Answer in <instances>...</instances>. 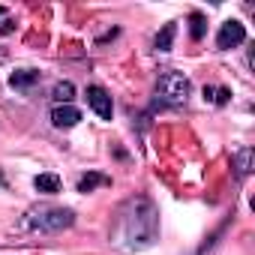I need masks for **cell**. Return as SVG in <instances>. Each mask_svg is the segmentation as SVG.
I'll return each instance as SVG.
<instances>
[{
  "instance_id": "8992f818",
  "label": "cell",
  "mask_w": 255,
  "mask_h": 255,
  "mask_svg": "<svg viewBox=\"0 0 255 255\" xmlns=\"http://www.w3.org/2000/svg\"><path fill=\"white\" fill-rule=\"evenodd\" d=\"M51 123L57 129H72V126L81 123V111L75 105H54L51 108Z\"/></svg>"
},
{
  "instance_id": "3957f363",
  "label": "cell",
  "mask_w": 255,
  "mask_h": 255,
  "mask_svg": "<svg viewBox=\"0 0 255 255\" xmlns=\"http://www.w3.org/2000/svg\"><path fill=\"white\" fill-rule=\"evenodd\" d=\"M189 78L177 69H162L159 78H156V102L162 105H183L189 99Z\"/></svg>"
},
{
  "instance_id": "277c9868",
  "label": "cell",
  "mask_w": 255,
  "mask_h": 255,
  "mask_svg": "<svg viewBox=\"0 0 255 255\" xmlns=\"http://www.w3.org/2000/svg\"><path fill=\"white\" fill-rule=\"evenodd\" d=\"M243 42H246V27H243L237 18H228V21L219 27V33H216V48H219V51L237 48V45H243Z\"/></svg>"
},
{
  "instance_id": "5b68a950",
  "label": "cell",
  "mask_w": 255,
  "mask_h": 255,
  "mask_svg": "<svg viewBox=\"0 0 255 255\" xmlns=\"http://www.w3.org/2000/svg\"><path fill=\"white\" fill-rule=\"evenodd\" d=\"M84 96H87V105H90V111H93L99 120H111V114H114V102H111L108 90H102L99 84H90Z\"/></svg>"
},
{
  "instance_id": "7c38bea8",
  "label": "cell",
  "mask_w": 255,
  "mask_h": 255,
  "mask_svg": "<svg viewBox=\"0 0 255 255\" xmlns=\"http://www.w3.org/2000/svg\"><path fill=\"white\" fill-rule=\"evenodd\" d=\"M234 168H237L240 177H246V174L252 171V147H240V150L234 153Z\"/></svg>"
},
{
  "instance_id": "6da1fadb",
  "label": "cell",
  "mask_w": 255,
  "mask_h": 255,
  "mask_svg": "<svg viewBox=\"0 0 255 255\" xmlns=\"http://www.w3.org/2000/svg\"><path fill=\"white\" fill-rule=\"evenodd\" d=\"M108 240L123 255L150 249L159 240V207H156V201L144 192H135L126 201H120V207L111 216Z\"/></svg>"
},
{
  "instance_id": "9a60e30c",
  "label": "cell",
  "mask_w": 255,
  "mask_h": 255,
  "mask_svg": "<svg viewBox=\"0 0 255 255\" xmlns=\"http://www.w3.org/2000/svg\"><path fill=\"white\" fill-rule=\"evenodd\" d=\"M15 30V24H12V15H9V9L6 6H0V33H12Z\"/></svg>"
},
{
  "instance_id": "9c48e42d",
  "label": "cell",
  "mask_w": 255,
  "mask_h": 255,
  "mask_svg": "<svg viewBox=\"0 0 255 255\" xmlns=\"http://www.w3.org/2000/svg\"><path fill=\"white\" fill-rule=\"evenodd\" d=\"M174 36H177V24L174 21H168L159 33H156V39H153V48L156 51H171V45H174Z\"/></svg>"
},
{
  "instance_id": "ba28073f",
  "label": "cell",
  "mask_w": 255,
  "mask_h": 255,
  "mask_svg": "<svg viewBox=\"0 0 255 255\" xmlns=\"http://www.w3.org/2000/svg\"><path fill=\"white\" fill-rule=\"evenodd\" d=\"M108 183H111V177H108V174H99V171H87V174H81V177H78L75 189L87 195V192H93L96 186H108Z\"/></svg>"
},
{
  "instance_id": "2e32d148",
  "label": "cell",
  "mask_w": 255,
  "mask_h": 255,
  "mask_svg": "<svg viewBox=\"0 0 255 255\" xmlns=\"http://www.w3.org/2000/svg\"><path fill=\"white\" fill-rule=\"evenodd\" d=\"M0 57H3V54H0Z\"/></svg>"
},
{
  "instance_id": "52a82bcc",
  "label": "cell",
  "mask_w": 255,
  "mask_h": 255,
  "mask_svg": "<svg viewBox=\"0 0 255 255\" xmlns=\"http://www.w3.org/2000/svg\"><path fill=\"white\" fill-rule=\"evenodd\" d=\"M39 81H42V72H39V69H27V66H24V69H15V72L9 75V84H12L15 90H21V93H30Z\"/></svg>"
},
{
  "instance_id": "8fae6325",
  "label": "cell",
  "mask_w": 255,
  "mask_h": 255,
  "mask_svg": "<svg viewBox=\"0 0 255 255\" xmlns=\"http://www.w3.org/2000/svg\"><path fill=\"white\" fill-rule=\"evenodd\" d=\"M51 99H54L57 105H72V99H75V84H72V81H57L54 90H51Z\"/></svg>"
},
{
  "instance_id": "30bf717a",
  "label": "cell",
  "mask_w": 255,
  "mask_h": 255,
  "mask_svg": "<svg viewBox=\"0 0 255 255\" xmlns=\"http://www.w3.org/2000/svg\"><path fill=\"white\" fill-rule=\"evenodd\" d=\"M33 186H36V192H42V195H54V192H60V177L57 174H51V171H45V174H39L36 180H33Z\"/></svg>"
},
{
  "instance_id": "7a4b0ae2",
  "label": "cell",
  "mask_w": 255,
  "mask_h": 255,
  "mask_svg": "<svg viewBox=\"0 0 255 255\" xmlns=\"http://www.w3.org/2000/svg\"><path fill=\"white\" fill-rule=\"evenodd\" d=\"M24 231H39V234H57L75 225V210L72 207H60V204H33L24 210L21 222Z\"/></svg>"
},
{
  "instance_id": "4fadbf2b",
  "label": "cell",
  "mask_w": 255,
  "mask_h": 255,
  "mask_svg": "<svg viewBox=\"0 0 255 255\" xmlns=\"http://www.w3.org/2000/svg\"><path fill=\"white\" fill-rule=\"evenodd\" d=\"M204 30H207V18L201 12H192L189 15V36L198 42V39H204Z\"/></svg>"
},
{
  "instance_id": "5bb4252c",
  "label": "cell",
  "mask_w": 255,
  "mask_h": 255,
  "mask_svg": "<svg viewBox=\"0 0 255 255\" xmlns=\"http://www.w3.org/2000/svg\"><path fill=\"white\" fill-rule=\"evenodd\" d=\"M228 99H231V90H228V87H204V102L225 105Z\"/></svg>"
}]
</instances>
